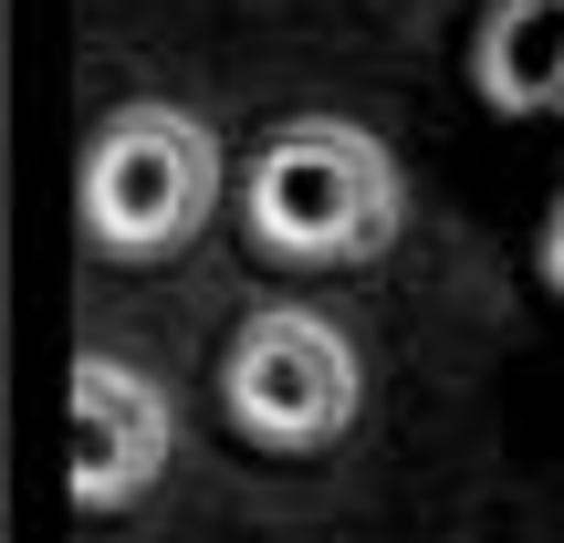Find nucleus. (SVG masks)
Masks as SVG:
<instances>
[{
  "label": "nucleus",
  "instance_id": "nucleus-3",
  "mask_svg": "<svg viewBox=\"0 0 564 543\" xmlns=\"http://www.w3.org/2000/svg\"><path fill=\"white\" fill-rule=\"evenodd\" d=\"M220 408L251 449H282V460H314L356 428L366 408V366L356 345L335 335L324 314L303 303H262V314L230 335V366H220Z\"/></svg>",
  "mask_w": 564,
  "mask_h": 543
},
{
  "label": "nucleus",
  "instance_id": "nucleus-2",
  "mask_svg": "<svg viewBox=\"0 0 564 543\" xmlns=\"http://www.w3.org/2000/svg\"><path fill=\"white\" fill-rule=\"evenodd\" d=\"M220 209V137L178 105H137L84 146V230L116 262L188 251Z\"/></svg>",
  "mask_w": 564,
  "mask_h": 543
},
{
  "label": "nucleus",
  "instance_id": "nucleus-5",
  "mask_svg": "<svg viewBox=\"0 0 564 543\" xmlns=\"http://www.w3.org/2000/svg\"><path fill=\"white\" fill-rule=\"evenodd\" d=\"M470 84L491 116H564V0H491Z\"/></svg>",
  "mask_w": 564,
  "mask_h": 543
},
{
  "label": "nucleus",
  "instance_id": "nucleus-1",
  "mask_svg": "<svg viewBox=\"0 0 564 543\" xmlns=\"http://www.w3.org/2000/svg\"><path fill=\"white\" fill-rule=\"evenodd\" d=\"M241 220L272 262H314V272H345V262H377L408 220V188H398V158H387L366 126H282V137L251 158L241 178Z\"/></svg>",
  "mask_w": 564,
  "mask_h": 543
},
{
  "label": "nucleus",
  "instance_id": "nucleus-6",
  "mask_svg": "<svg viewBox=\"0 0 564 543\" xmlns=\"http://www.w3.org/2000/svg\"><path fill=\"white\" fill-rule=\"evenodd\" d=\"M544 282L564 293V199H554V220H544Z\"/></svg>",
  "mask_w": 564,
  "mask_h": 543
},
{
  "label": "nucleus",
  "instance_id": "nucleus-4",
  "mask_svg": "<svg viewBox=\"0 0 564 543\" xmlns=\"http://www.w3.org/2000/svg\"><path fill=\"white\" fill-rule=\"evenodd\" d=\"M167 470V398L126 356H74V502L126 512Z\"/></svg>",
  "mask_w": 564,
  "mask_h": 543
}]
</instances>
